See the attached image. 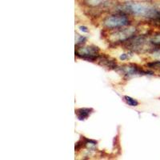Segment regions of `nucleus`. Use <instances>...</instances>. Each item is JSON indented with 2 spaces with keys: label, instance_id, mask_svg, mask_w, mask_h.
Instances as JSON below:
<instances>
[{
  "label": "nucleus",
  "instance_id": "20e7f679",
  "mask_svg": "<svg viewBox=\"0 0 160 160\" xmlns=\"http://www.w3.org/2000/svg\"><path fill=\"white\" fill-rule=\"evenodd\" d=\"M149 42L154 47H160V31L154 33L150 36Z\"/></svg>",
  "mask_w": 160,
  "mask_h": 160
},
{
  "label": "nucleus",
  "instance_id": "39448f33",
  "mask_svg": "<svg viewBox=\"0 0 160 160\" xmlns=\"http://www.w3.org/2000/svg\"><path fill=\"white\" fill-rule=\"evenodd\" d=\"M146 66H147L148 68H150V69L160 71V59L155 60V61H153V62H148V63L146 64Z\"/></svg>",
  "mask_w": 160,
  "mask_h": 160
},
{
  "label": "nucleus",
  "instance_id": "423d86ee",
  "mask_svg": "<svg viewBox=\"0 0 160 160\" xmlns=\"http://www.w3.org/2000/svg\"><path fill=\"white\" fill-rule=\"evenodd\" d=\"M123 99L125 100V102H127V104H128L131 107H137L138 105V101L130 96H123Z\"/></svg>",
  "mask_w": 160,
  "mask_h": 160
},
{
  "label": "nucleus",
  "instance_id": "f03ea898",
  "mask_svg": "<svg viewBox=\"0 0 160 160\" xmlns=\"http://www.w3.org/2000/svg\"><path fill=\"white\" fill-rule=\"evenodd\" d=\"M99 49L95 46H88V47H76V56L83 58L88 61H96L99 54Z\"/></svg>",
  "mask_w": 160,
  "mask_h": 160
},
{
  "label": "nucleus",
  "instance_id": "0eeeda50",
  "mask_svg": "<svg viewBox=\"0 0 160 160\" xmlns=\"http://www.w3.org/2000/svg\"><path fill=\"white\" fill-rule=\"evenodd\" d=\"M79 29L82 31H83V32H88V28L87 27H85V26H81V27H79Z\"/></svg>",
  "mask_w": 160,
  "mask_h": 160
},
{
  "label": "nucleus",
  "instance_id": "f257e3e1",
  "mask_svg": "<svg viewBox=\"0 0 160 160\" xmlns=\"http://www.w3.org/2000/svg\"><path fill=\"white\" fill-rule=\"evenodd\" d=\"M130 22L129 18H128V15L116 13V15H111L104 20L103 24L105 28L108 29H118L128 25Z\"/></svg>",
  "mask_w": 160,
  "mask_h": 160
},
{
  "label": "nucleus",
  "instance_id": "6e6552de",
  "mask_svg": "<svg viewBox=\"0 0 160 160\" xmlns=\"http://www.w3.org/2000/svg\"><path fill=\"white\" fill-rule=\"evenodd\" d=\"M159 99H160V98H159Z\"/></svg>",
  "mask_w": 160,
  "mask_h": 160
},
{
  "label": "nucleus",
  "instance_id": "7ed1b4c3",
  "mask_svg": "<svg viewBox=\"0 0 160 160\" xmlns=\"http://www.w3.org/2000/svg\"><path fill=\"white\" fill-rule=\"evenodd\" d=\"M93 109L91 108H79L75 110V113L78 117V120H85L89 117V115L92 113Z\"/></svg>",
  "mask_w": 160,
  "mask_h": 160
}]
</instances>
